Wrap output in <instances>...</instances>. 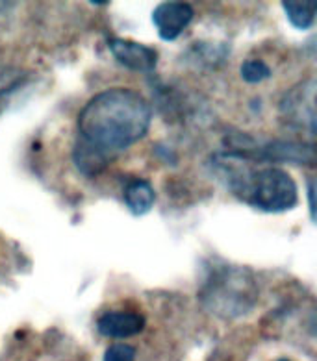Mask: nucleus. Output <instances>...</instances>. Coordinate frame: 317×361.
Segmentation results:
<instances>
[{
    "label": "nucleus",
    "instance_id": "obj_5",
    "mask_svg": "<svg viewBox=\"0 0 317 361\" xmlns=\"http://www.w3.org/2000/svg\"><path fill=\"white\" fill-rule=\"evenodd\" d=\"M193 8L186 2H162L154 8L152 23L164 41H174L193 20Z\"/></svg>",
    "mask_w": 317,
    "mask_h": 361
},
{
    "label": "nucleus",
    "instance_id": "obj_9",
    "mask_svg": "<svg viewBox=\"0 0 317 361\" xmlns=\"http://www.w3.org/2000/svg\"><path fill=\"white\" fill-rule=\"evenodd\" d=\"M282 8L286 11V17L289 19L297 30H308L312 28L316 20V0H306V2H282Z\"/></svg>",
    "mask_w": 317,
    "mask_h": 361
},
{
    "label": "nucleus",
    "instance_id": "obj_10",
    "mask_svg": "<svg viewBox=\"0 0 317 361\" xmlns=\"http://www.w3.org/2000/svg\"><path fill=\"white\" fill-rule=\"evenodd\" d=\"M25 73L23 71H11V69H0V114L4 111L8 100L17 90L19 85L25 82Z\"/></svg>",
    "mask_w": 317,
    "mask_h": 361
},
{
    "label": "nucleus",
    "instance_id": "obj_12",
    "mask_svg": "<svg viewBox=\"0 0 317 361\" xmlns=\"http://www.w3.org/2000/svg\"><path fill=\"white\" fill-rule=\"evenodd\" d=\"M102 361H136V348L126 343H115L106 348Z\"/></svg>",
    "mask_w": 317,
    "mask_h": 361
},
{
    "label": "nucleus",
    "instance_id": "obj_6",
    "mask_svg": "<svg viewBox=\"0 0 317 361\" xmlns=\"http://www.w3.org/2000/svg\"><path fill=\"white\" fill-rule=\"evenodd\" d=\"M108 47L115 60L136 73H150L158 63V52L150 47L141 45L138 41L112 37L108 39Z\"/></svg>",
    "mask_w": 317,
    "mask_h": 361
},
{
    "label": "nucleus",
    "instance_id": "obj_7",
    "mask_svg": "<svg viewBox=\"0 0 317 361\" xmlns=\"http://www.w3.org/2000/svg\"><path fill=\"white\" fill-rule=\"evenodd\" d=\"M97 328L104 337L124 339L143 331L145 317L136 312H108L97 321Z\"/></svg>",
    "mask_w": 317,
    "mask_h": 361
},
{
    "label": "nucleus",
    "instance_id": "obj_14",
    "mask_svg": "<svg viewBox=\"0 0 317 361\" xmlns=\"http://www.w3.org/2000/svg\"><path fill=\"white\" fill-rule=\"evenodd\" d=\"M278 361H289V360H278Z\"/></svg>",
    "mask_w": 317,
    "mask_h": 361
},
{
    "label": "nucleus",
    "instance_id": "obj_3",
    "mask_svg": "<svg viewBox=\"0 0 317 361\" xmlns=\"http://www.w3.org/2000/svg\"><path fill=\"white\" fill-rule=\"evenodd\" d=\"M201 300L210 313L234 319L249 313L258 300V283L249 269L219 265L212 269L201 289Z\"/></svg>",
    "mask_w": 317,
    "mask_h": 361
},
{
    "label": "nucleus",
    "instance_id": "obj_13",
    "mask_svg": "<svg viewBox=\"0 0 317 361\" xmlns=\"http://www.w3.org/2000/svg\"><path fill=\"white\" fill-rule=\"evenodd\" d=\"M313 193H316V188H313V180H310V183H308V198H310V215H312V221H316V198H313Z\"/></svg>",
    "mask_w": 317,
    "mask_h": 361
},
{
    "label": "nucleus",
    "instance_id": "obj_1",
    "mask_svg": "<svg viewBox=\"0 0 317 361\" xmlns=\"http://www.w3.org/2000/svg\"><path fill=\"white\" fill-rule=\"evenodd\" d=\"M150 121L152 109L143 94L128 87H112L95 94L82 108L76 121V143L112 164L123 150L147 135Z\"/></svg>",
    "mask_w": 317,
    "mask_h": 361
},
{
    "label": "nucleus",
    "instance_id": "obj_11",
    "mask_svg": "<svg viewBox=\"0 0 317 361\" xmlns=\"http://www.w3.org/2000/svg\"><path fill=\"white\" fill-rule=\"evenodd\" d=\"M271 76V67L262 60H249L241 65V78L249 84H260Z\"/></svg>",
    "mask_w": 317,
    "mask_h": 361
},
{
    "label": "nucleus",
    "instance_id": "obj_2",
    "mask_svg": "<svg viewBox=\"0 0 317 361\" xmlns=\"http://www.w3.org/2000/svg\"><path fill=\"white\" fill-rule=\"evenodd\" d=\"M213 164L223 173L230 193L241 202L268 213L295 208L299 200L297 183L282 169H254L253 161L238 150L217 154Z\"/></svg>",
    "mask_w": 317,
    "mask_h": 361
},
{
    "label": "nucleus",
    "instance_id": "obj_8",
    "mask_svg": "<svg viewBox=\"0 0 317 361\" xmlns=\"http://www.w3.org/2000/svg\"><path fill=\"white\" fill-rule=\"evenodd\" d=\"M124 204L134 217H143L154 206V189L147 180H130L124 188Z\"/></svg>",
    "mask_w": 317,
    "mask_h": 361
},
{
    "label": "nucleus",
    "instance_id": "obj_4",
    "mask_svg": "<svg viewBox=\"0 0 317 361\" xmlns=\"http://www.w3.org/2000/svg\"><path fill=\"white\" fill-rule=\"evenodd\" d=\"M280 111L287 124L316 134V82L308 80L295 85L282 99Z\"/></svg>",
    "mask_w": 317,
    "mask_h": 361
}]
</instances>
